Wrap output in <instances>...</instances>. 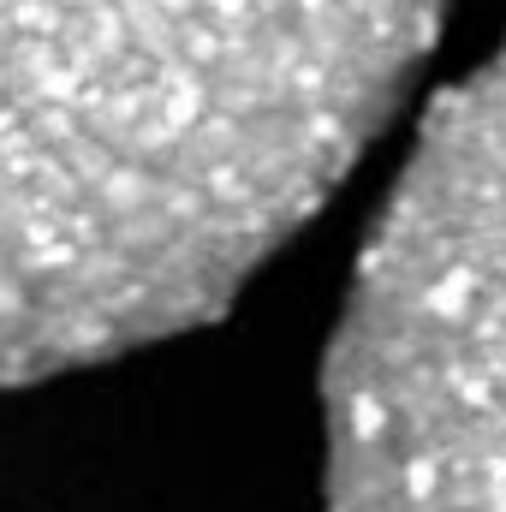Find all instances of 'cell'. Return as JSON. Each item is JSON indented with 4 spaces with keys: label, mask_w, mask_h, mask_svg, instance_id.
Here are the masks:
<instances>
[{
    "label": "cell",
    "mask_w": 506,
    "mask_h": 512,
    "mask_svg": "<svg viewBox=\"0 0 506 512\" xmlns=\"http://www.w3.org/2000/svg\"><path fill=\"white\" fill-rule=\"evenodd\" d=\"M453 0H0V387L221 316L364 161Z\"/></svg>",
    "instance_id": "1"
},
{
    "label": "cell",
    "mask_w": 506,
    "mask_h": 512,
    "mask_svg": "<svg viewBox=\"0 0 506 512\" xmlns=\"http://www.w3.org/2000/svg\"><path fill=\"white\" fill-rule=\"evenodd\" d=\"M328 512H506V42L429 114L358 256Z\"/></svg>",
    "instance_id": "2"
}]
</instances>
